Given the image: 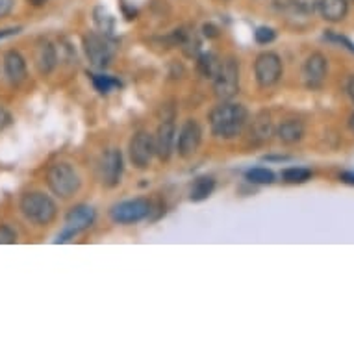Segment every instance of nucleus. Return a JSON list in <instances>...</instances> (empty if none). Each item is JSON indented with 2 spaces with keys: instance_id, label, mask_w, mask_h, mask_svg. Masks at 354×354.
I'll use <instances>...</instances> for the list:
<instances>
[{
  "instance_id": "f257e3e1",
  "label": "nucleus",
  "mask_w": 354,
  "mask_h": 354,
  "mask_svg": "<svg viewBox=\"0 0 354 354\" xmlns=\"http://www.w3.org/2000/svg\"><path fill=\"white\" fill-rule=\"evenodd\" d=\"M249 121V111L243 104L232 100H221L214 110L209 111V130L219 140H234L238 138Z\"/></svg>"
},
{
  "instance_id": "f03ea898",
  "label": "nucleus",
  "mask_w": 354,
  "mask_h": 354,
  "mask_svg": "<svg viewBox=\"0 0 354 354\" xmlns=\"http://www.w3.org/2000/svg\"><path fill=\"white\" fill-rule=\"evenodd\" d=\"M21 212L30 223H34L37 227H45L56 219L58 206L53 197H48L43 192H30L24 193L21 198Z\"/></svg>"
},
{
  "instance_id": "7ed1b4c3",
  "label": "nucleus",
  "mask_w": 354,
  "mask_h": 354,
  "mask_svg": "<svg viewBox=\"0 0 354 354\" xmlns=\"http://www.w3.org/2000/svg\"><path fill=\"white\" fill-rule=\"evenodd\" d=\"M47 184L50 192L59 198H71L82 186V180L76 169L67 162H58L50 165L47 173Z\"/></svg>"
},
{
  "instance_id": "20e7f679",
  "label": "nucleus",
  "mask_w": 354,
  "mask_h": 354,
  "mask_svg": "<svg viewBox=\"0 0 354 354\" xmlns=\"http://www.w3.org/2000/svg\"><path fill=\"white\" fill-rule=\"evenodd\" d=\"M82 45H84L87 59L97 69L108 67L113 56H115V41H113V37L100 34V32H87L84 35Z\"/></svg>"
},
{
  "instance_id": "39448f33",
  "label": "nucleus",
  "mask_w": 354,
  "mask_h": 354,
  "mask_svg": "<svg viewBox=\"0 0 354 354\" xmlns=\"http://www.w3.org/2000/svg\"><path fill=\"white\" fill-rule=\"evenodd\" d=\"M95 209L89 204H76L75 208L69 209V214L65 217V225L62 232L56 236V243H67L71 239L78 236L80 232L87 230L95 223Z\"/></svg>"
},
{
  "instance_id": "423d86ee",
  "label": "nucleus",
  "mask_w": 354,
  "mask_h": 354,
  "mask_svg": "<svg viewBox=\"0 0 354 354\" xmlns=\"http://www.w3.org/2000/svg\"><path fill=\"white\" fill-rule=\"evenodd\" d=\"M215 97L219 100H232L239 93V62L227 58L214 78Z\"/></svg>"
},
{
  "instance_id": "0eeeda50",
  "label": "nucleus",
  "mask_w": 354,
  "mask_h": 354,
  "mask_svg": "<svg viewBox=\"0 0 354 354\" xmlns=\"http://www.w3.org/2000/svg\"><path fill=\"white\" fill-rule=\"evenodd\" d=\"M152 212V204L143 197L130 198L111 206L110 217L117 225H134L147 219Z\"/></svg>"
},
{
  "instance_id": "6e6552de",
  "label": "nucleus",
  "mask_w": 354,
  "mask_h": 354,
  "mask_svg": "<svg viewBox=\"0 0 354 354\" xmlns=\"http://www.w3.org/2000/svg\"><path fill=\"white\" fill-rule=\"evenodd\" d=\"M284 73L282 59L277 53H261L254 62V78L260 87H271L279 84Z\"/></svg>"
},
{
  "instance_id": "1a4fd4ad",
  "label": "nucleus",
  "mask_w": 354,
  "mask_h": 354,
  "mask_svg": "<svg viewBox=\"0 0 354 354\" xmlns=\"http://www.w3.org/2000/svg\"><path fill=\"white\" fill-rule=\"evenodd\" d=\"M156 156L154 149V138L145 130H140L132 136L128 143V158L136 169H147L151 165L152 158Z\"/></svg>"
},
{
  "instance_id": "9d476101",
  "label": "nucleus",
  "mask_w": 354,
  "mask_h": 354,
  "mask_svg": "<svg viewBox=\"0 0 354 354\" xmlns=\"http://www.w3.org/2000/svg\"><path fill=\"white\" fill-rule=\"evenodd\" d=\"M203 143V128L195 119H187L182 124L176 138V151L180 158H192Z\"/></svg>"
},
{
  "instance_id": "9b49d317",
  "label": "nucleus",
  "mask_w": 354,
  "mask_h": 354,
  "mask_svg": "<svg viewBox=\"0 0 354 354\" xmlns=\"http://www.w3.org/2000/svg\"><path fill=\"white\" fill-rule=\"evenodd\" d=\"M328 73V59L321 53L310 54L302 65V82L308 89H319Z\"/></svg>"
},
{
  "instance_id": "f8f14e48",
  "label": "nucleus",
  "mask_w": 354,
  "mask_h": 354,
  "mask_svg": "<svg viewBox=\"0 0 354 354\" xmlns=\"http://www.w3.org/2000/svg\"><path fill=\"white\" fill-rule=\"evenodd\" d=\"M122 171H124V160H122V152L119 149H108L102 156L100 162V176H102V184L106 187L119 186L122 178Z\"/></svg>"
},
{
  "instance_id": "ddd939ff",
  "label": "nucleus",
  "mask_w": 354,
  "mask_h": 354,
  "mask_svg": "<svg viewBox=\"0 0 354 354\" xmlns=\"http://www.w3.org/2000/svg\"><path fill=\"white\" fill-rule=\"evenodd\" d=\"M174 143H176V124L173 119H165L162 124L158 127L156 136H154V149H156V156L162 162L171 160L174 152Z\"/></svg>"
},
{
  "instance_id": "4468645a",
  "label": "nucleus",
  "mask_w": 354,
  "mask_h": 354,
  "mask_svg": "<svg viewBox=\"0 0 354 354\" xmlns=\"http://www.w3.org/2000/svg\"><path fill=\"white\" fill-rule=\"evenodd\" d=\"M4 75L13 86H19L26 80L28 69H26V59L23 58V54L17 50H8L4 54Z\"/></svg>"
},
{
  "instance_id": "2eb2a0df",
  "label": "nucleus",
  "mask_w": 354,
  "mask_h": 354,
  "mask_svg": "<svg viewBox=\"0 0 354 354\" xmlns=\"http://www.w3.org/2000/svg\"><path fill=\"white\" fill-rule=\"evenodd\" d=\"M58 62V48L54 47V43H50V41H43L39 47H37V53H35V65H37V71H39L43 76L50 75V73L56 69Z\"/></svg>"
},
{
  "instance_id": "dca6fc26",
  "label": "nucleus",
  "mask_w": 354,
  "mask_h": 354,
  "mask_svg": "<svg viewBox=\"0 0 354 354\" xmlns=\"http://www.w3.org/2000/svg\"><path fill=\"white\" fill-rule=\"evenodd\" d=\"M271 136H273V121H271V115H269L268 111H260L254 117L252 127H250V141L254 145H261V143L271 140Z\"/></svg>"
},
{
  "instance_id": "f3484780",
  "label": "nucleus",
  "mask_w": 354,
  "mask_h": 354,
  "mask_svg": "<svg viewBox=\"0 0 354 354\" xmlns=\"http://www.w3.org/2000/svg\"><path fill=\"white\" fill-rule=\"evenodd\" d=\"M317 12L325 21L339 23L347 17L348 2L347 0H317Z\"/></svg>"
},
{
  "instance_id": "a211bd4d",
  "label": "nucleus",
  "mask_w": 354,
  "mask_h": 354,
  "mask_svg": "<svg viewBox=\"0 0 354 354\" xmlns=\"http://www.w3.org/2000/svg\"><path fill=\"white\" fill-rule=\"evenodd\" d=\"M304 122L299 119H288V121L280 122V127L277 128V136L284 145H295L304 138Z\"/></svg>"
},
{
  "instance_id": "6ab92c4d",
  "label": "nucleus",
  "mask_w": 354,
  "mask_h": 354,
  "mask_svg": "<svg viewBox=\"0 0 354 354\" xmlns=\"http://www.w3.org/2000/svg\"><path fill=\"white\" fill-rule=\"evenodd\" d=\"M274 8L279 12L308 17V15H314L317 10V0H274Z\"/></svg>"
},
{
  "instance_id": "aec40b11",
  "label": "nucleus",
  "mask_w": 354,
  "mask_h": 354,
  "mask_svg": "<svg viewBox=\"0 0 354 354\" xmlns=\"http://www.w3.org/2000/svg\"><path fill=\"white\" fill-rule=\"evenodd\" d=\"M215 189V178L214 176H208V174H203L195 178V182L192 184V189H189V201L192 203H203L206 198L214 193Z\"/></svg>"
},
{
  "instance_id": "412c9836",
  "label": "nucleus",
  "mask_w": 354,
  "mask_h": 354,
  "mask_svg": "<svg viewBox=\"0 0 354 354\" xmlns=\"http://www.w3.org/2000/svg\"><path fill=\"white\" fill-rule=\"evenodd\" d=\"M221 64H223V59H221L217 54L203 53L197 59L198 75L203 76V78H206V80L214 82V78L217 76V73H219L221 69Z\"/></svg>"
},
{
  "instance_id": "4be33fe9",
  "label": "nucleus",
  "mask_w": 354,
  "mask_h": 354,
  "mask_svg": "<svg viewBox=\"0 0 354 354\" xmlns=\"http://www.w3.org/2000/svg\"><path fill=\"white\" fill-rule=\"evenodd\" d=\"M93 21L97 24V28H99L100 34L110 35L113 37V32H115V17L111 15L106 8L99 6L93 10Z\"/></svg>"
},
{
  "instance_id": "5701e85b",
  "label": "nucleus",
  "mask_w": 354,
  "mask_h": 354,
  "mask_svg": "<svg viewBox=\"0 0 354 354\" xmlns=\"http://www.w3.org/2000/svg\"><path fill=\"white\" fill-rule=\"evenodd\" d=\"M312 178V171L304 167H288L282 171V180L288 184H304Z\"/></svg>"
},
{
  "instance_id": "b1692460",
  "label": "nucleus",
  "mask_w": 354,
  "mask_h": 354,
  "mask_svg": "<svg viewBox=\"0 0 354 354\" xmlns=\"http://www.w3.org/2000/svg\"><path fill=\"white\" fill-rule=\"evenodd\" d=\"M247 180L252 182V184H260V186H266V184H273L274 182V173L271 169L266 167H254L247 171Z\"/></svg>"
},
{
  "instance_id": "393cba45",
  "label": "nucleus",
  "mask_w": 354,
  "mask_h": 354,
  "mask_svg": "<svg viewBox=\"0 0 354 354\" xmlns=\"http://www.w3.org/2000/svg\"><path fill=\"white\" fill-rule=\"evenodd\" d=\"M91 80H93L95 89L102 95H108L110 91H113L115 87H121V82L106 75H91Z\"/></svg>"
},
{
  "instance_id": "a878e982",
  "label": "nucleus",
  "mask_w": 354,
  "mask_h": 354,
  "mask_svg": "<svg viewBox=\"0 0 354 354\" xmlns=\"http://www.w3.org/2000/svg\"><path fill=\"white\" fill-rule=\"evenodd\" d=\"M180 48L184 50L187 58H193V56H197L198 48H201V41L197 39V35L193 34V32H187L184 41H182Z\"/></svg>"
},
{
  "instance_id": "bb28decb",
  "label": "nucleus",
  "mask_w": 354,
  "mask_h": 354,
  "mask_svg": "<svg viewBox=\"0 0 354 354\" xmlns=\"http://www.w3.org/2000/svg\"><path fill=\"white\" fill-rule=\"evenodd\" d=\"M254 39L258 45H269V43H273L277 39V32L273 28H269V26H260V28H256Z\"/></svg>"
},
{
  "instance_id": "cd10ccee",
  "label": "nucleus",
  "mask_w": 354,
  "mask_h": 354,
  "mask_svg": "<svg viewBox=\"0 0 354 354\" xmlns=\"http://www.w3.org/2000/svg\"><path fill=\"white\" fill-rule=\"evenodd\" d=\"M323 37H325L326 41H332V43H339V45H343V47L347 48V50L354 53V43L351 39H347L345 35H339V34H336V32H332V30H326Z\"/></svg>"
},
{
  "instance_id": "c85d7f7f",
  "label": "nucleus",
  "mask_w": 354,
  "mask_h": 354,
  "mask_svg": "<svg viewBox=\"0 0 354 354\" xmlns=\"http://www.w3.org/2000/svg\"><path fill=\"white\" fill-rule=\"evenodd\" d=\"M17 241V234L13 232L8 225H0V243H15Z\"/></svg>"
},
{
  "instance_id": "c756f323",
  "label": "nucleus",
  "mask_w": 354,
  "mask_h": 354,
  "mask_svg": "<svg viewBox=\"0 0 354 354\" xmlns=\"http://www.w3.org/2000/svg\"><path fill=\"white\" fill-rule=\"evenodd\" d=\"M13 4H15V0H0V19L12 13Z\"/></svg>"
},
{
  "instance_id": "7c9ffc66",
  "label": "nucleus",
  "mask_w": 354,
  "mask_h": 354,
  "mask_svg": "<svg viewBox=\"0 0 354 354\" xmlns=\"http://www.w3.org/2000/svg\"><path fill=\"white\" fill-rule=\"evenodd\" d=\"M12 124V115L10 111H6L4 108H0V130H4Z\"/></svg>"
},
{
  "instance_id": "2f4dec72",
  "label": "nucleus",
  "mask_w": 354,
  "mask_h": 354,
  "mask_svg": "<svg viewBox=\"0 0 354 354\" xmlns=\"http://www.w3.org/2000/svg\"><path fill=\"white\" fill-rule=\"evenodd\" d=\"M339 180L343 184H348V186H354V171H345V173L339 174Z\"/></svg>"
},
{
  "instance_id": "473e14b6",
  "label": "nucleus",
  "mask_w": 354,
  "mask_h": 354,
  "mask_svg": "<svg viewBox=\"0 0 354 354\" xmlns=\"http://www.w3.org/2000/svg\"><path fill=\"white\" fill-rule=\"evenodd\" d=\"M203 30H204V35H206V37H212V39L219 35V30L215 28L214 24H204Z\"/></svg>"
},
{
  "instance_id": "72a5a7b5",
  "label": "nucleus",
  "mask_w": 354,
  "mask_h": 354,
  "mask_svg": "<svg viewBox=\"0 0 354 354\" xmlns=\"http://www.w3.org/2000/svg\"><path fill=\"white\" fill-rule=\"evenodd\" d=\"M21 32V28H4L0 30V39H6V37H12V35L19 34Z\"/></svg>"
},
{
  "instance_id": "f704fd0d",
  "label": "nucleus",
  "mask_w": 354,
  "mask_h": 354,
  "mask_svg": "<svg viewBox=\"0 0 354 354\" xmlns=\"http://www.w3.org/2000/svg\"><path fill=\"white\" fill-rule=\"evenodd\" d=\"M347 93H348V97H351V100H353V102H354V76H353V78H351V80H348Z\"/></svg>"
},
{
  "instance_id": "c9c22d12",
  "label": "nucleus",
  "mask_w": 354,
  "mask_h": 354,
  "mask_svg": "<svg viewBox=\"0 0 354 354\" xmlns=\"http://www.w3.org/2000/svg\"><path fill=\"white\" fill-rule=\"evenodd\" d=\"M26 2H28V4H32L34 8H41V6H45L48 0H26Z\"/></svg>"
},
{
  "instance_id": "e433bc0d",
  "label": "nucleus",
  "mask_w": 354,
  "mask_h": 354,
  "mask_svg": "<svg viewBox=\"0 0 354 354\" xmlns=\"http://www.w3.org/2000/svg\"><path fill=\"white\" fill-rule=\"evenodd\" d=\"M348 128H351V132L354 134V111L351 113V117H348Z\"/></svg>"
}]
</instances>
